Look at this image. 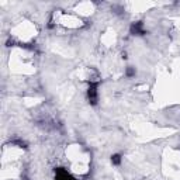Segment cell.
Masks as SVG:
<instances>
[{"label": "cell", "mask_w": 180, "mask_h": 180, "mask_svg": "<svg viewBox=\"0 0 180 180\" xmlns=\"http://www.w3.org/2000/svg\"><path fill=\"white\" fill-rule=\"evenodd\" d=\"M87 97H89L90 104H93V106L97 104V101H99V93H97V85L96 83L90 85L89 90H87Z\"/></svg>", "instance_id": "cell-1"}, {"label": "cell", "mask_w": 180, "mask_h": 180, "mask_svg": "<svg viewBox=\"0 0 180 180\" xmlns=\"http://www.w3.org/2000/svg\"><path fill=\"white\" fill-rule=\"evenodd\" d=\"M131 32H132L134 35H144V34H145V30H144V24H142L141 21L134 23V24L131 25Z\"/></svg>", "instance_id": "cell-2"}, {"label": "cell", "mask_w": 180, "mask_h": 180, "mask_svg": "<svg viewBox=\"0 0 180 180\" xmlns=\"http://www.w3.org/2000/svg\"><path fill=\"white\" fill-rule=\"evenodd\" d=\"M55 180H76L75 177H72L65 169H58L56 170V176H55Z\"/></svg>", "instance_id": "cell-3"}, {"label": "cell", "mask_w": 180, "mask_h": 180, "mask_svg": "<svg viewBox=\"0 0 180 180\" xmlns=\"http://www.w3.org/2000/svg\"><path fill=\"white\" fill-rule=\"evenodd\" d=\"M111 163L113 165H120L121 163V155H113L111 156Z\"/></svg>", "instance_id": "cell-4"}, {"label": "cell", "mask_w": 180, "mask_h": 180, "mask_svg": "<svg viewBox=\"0 0 180 180\" xmlns=\"http://www.w3.org/2000/svg\"><path fill=\"white\" fill-rule=\"evenodd\" d=\"M127 77H132V76H135V69L134 68H127Z\"/></svg>", "instance_id": "cell-5"}]
</instances>
